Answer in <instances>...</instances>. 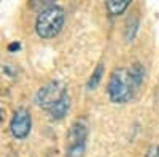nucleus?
I'll return each mask as SVG.
<instances>
[{
	"instance_id": "nucleus-1",
	"label": "nucleus",
	"mask_w": 159,
	"mask_h": 157,
	"mask_svg": "<svg viewBox=\"0 0 159 157\" xmlns=\"http://www.w3.org/2000/svg\"><path fill=\"white\" fill-rule=\"evenodd\" d=\"M143 75L145 72L140 63H134L129 68H115L107 87L110 100L115 103H126L132 100L143 83Z\"/></svg>"
},
{
	"instance_id": "nucleus-2",
	"label": "nucleus",
	"mask_w": 159,
	"mask_h": 157,
	"mask_svg": "<svg viewBox=\"0 0 159 157\" xmlns=\"http://www.w3.org/2000/svg\"><path fill=\"white\" fill-rule=\"evenodd\" d=\"M65 15L64 10L57 5H49L48 8L42 10L35 22V30L42 38H52L56 37L64 27Z\"/></svg>"
},
{
	"instance_id": "nucleus-3",
	"label": "nucleus",
	"mask_w": 159,
	"mask_h": 157,
	"mask_svg": "<svg viewBox=\"0 0 159 157\" xmlns=\"http://www.w3.org/2000/svg\"><path fill=\"white\" fill-rule=\"evenodd\" d=\"M88 129L83 121H76L72 124L69 135H67V149L65 157H83L86 148Z\"/></svg>"
},
{
	"instance_id": "nucleus-4",
	"label": "nucleus",
	"mask_w": 159,
	"mask_h": 157,
	"mask_svg": "<svg viewBox=\"0 0 159 157\" xmlns=\"http://www.w3.org/2000/svg\"><path fill=\"white\" fill-rule=\"evenodd\" d=\"M65 95H67V89H65V86L61 81H51V83L45 84L37 92L35 102H37V105H38L40 108L49 111Z\"/></svg>"
},
{
	"instance_id": "nucleus-5",
	"label": "nucleus",
	"mask_w": 159,
	"mask_h": 157,
	"mask_svg": "<svg viewBox=\"0 0 159 157\" xmlns=\"http://www.w3.org/2000/svg\"><path fill=\"white\" fill-rule=\"evenodd\" d=\"M30 127H32V117L30 113L25 108H19L15 111L10 122V130L13 137L16 138H25L30 133Z\"/></svg>"
},
{
	"instance_id": "nucleus-6",
	"label": "nucleus",
	"mask_w": 159,
	"mask_h": 157,
	"mask_svg": "<svg viewBox=\"0 0 159 157\" xmlns=\"http://www.w3.org/2000/svg\"><path fill=\"white\" fill-rule=\"evenodd\" d=\"M69 107H70V97H69V94L65 95V97H62L54 107H52L51 110H49V114H51V117L52 119H62V117L67 114V111H69Z\"/></svg>"
},
{
	"instance_id": "nucleus-7",
	"label": "nucleus",
	"mask_w": 159,
	"mask_h": 157,
	"mask_svg": "<svg viewBox=\"0 0 159 157\" xmlns=\"http://www.w3.org/2000/svg\"><path fill=\"white\" fill-rule=\"evenodd\" d=\"M129 0H108L107 2V10L111 16H116V15H121V13L129 7Z\"/></svg>"
},
{
	"instance_id": "nucleus-8",
	"label": "nucleus",
	"mask_w": 159,
	"mask_h": 157,
	"mask_svg": "<svg viewBox=\"0 0 159 157\" xmlns=\"http://www.w3.org/2000/svg\"><path fill=\"white\" fill-rule=\"evenodd\" d=\"M102 75H103V65L99 63V65H97V68H96V72L91 75V78H89V81H88L86 87H88L89 90H91V89H96L97 84H99L100 80H102Z\"/></svg>"
},
{
	"instance_id": "nucleus-9",
	"label": "nucleus",
	"mask_w": 159,
	"mask_h": 157,
	"mask_svg": "<svg viewBox=\"0 0 159 157\" xmlns=\"http://www.w3.org/2000/svg\"><path fill=\"white\" fill-rule=\"evenodd\" d=\"M154 157H159V148H157V151H156V155Z\"/></svg>"
},
{
	"instance_id": "nucleus-10",
	"label": "nucleus",
	"mask_w": 159,
	"mask_h": 157,
	"mask_svg": "<svg viewBox=\"0 0 159 157\" xmlns=\"http://www.w3.org/2000/svg\"><path fill=\"white\" fill-rule=\"evenodd\" d=\"M0 117H2V111H0Z\"/></svg>"
}]
</instances>
